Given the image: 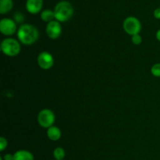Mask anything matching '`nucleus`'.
Returning <instances> with one entry per match:
<instances>
[{
  "label": "nucleus",
  "instance_id": "1",
  "mask_svg": "<svg viewBox=\"0 0 160 160\" xmlns=\"http://www.w3.org/2000/svg\"><path fill=\"white\" fill-rule=\"evenodd\" d=\"M17 35L20 43L25 45H31L38 39L39 31L34 25L24 23L19 27Z\"/></svg>",
  "mask_w": 160,
  "mask_h": 160
},
{
  "label": "nucleus",
  "instance_id": "2",
  "mask_svg": "<svg viewBox=\"0 0 160 160\" xmlns=\"http://www.w3.org/2000/svg\"><path fill=\"white\" fill-rule=\"evenodd\" d=\"M55 19L59 22H66L70 20L73 14V7L68 1L59 2L54 8Z\"/></svg>",
  "mask_w": 160,
  "mask_h": 160
},
{
  "label": "nucleus",
  "instance_id": "3",
  "mask_svg": "<svg viewBox=\"0 0 160 160\" xmlns=\"http://www.w3.org/2000/svg\"><path fill=\"white\" fill-rule=\"evenodd\" d=\"M2 52L9 57H14L20 54V42L12 38H6L3 39L0 45Z\"/></svg>",
  "mask_w": 160,
  "mask_h": 160
},
{
  "label": "nucleus",
  "instance_id": "4",
  "mask_svg": "<svg viewBox=\"0 0 160 160\" xmlns=\"http://www.w3.org/2000/svg\"><path fill=\"white\" fill-rule=\"evenodd\" d=\"M37 120L38 124L42 128L48 129L54 124L55 120H56V116L51 109H42L38 114Z\"/></svg>",
  "mask_w": 160,
  "mask_h": 160
},
{
  "label": "nucleus",
  "instance_id": "5",
  "mask_svg": "<svg viewBox=\"0 0 160 160\" xmlns=\"http://www.w3.org/2000/svg\"><path fill=\"white\" fill-rule=\"evenodd\" d=\"M123 28L127 34L133 36L140 33L142 30V24L137 17H128L123 20Z\"/></svg>",
  "mask_w": 160,
  "mask_h": 160
},
{
  "label": "nucleus",
  "instance_id": "6",
  "mask_svg": "<svg viewBox=\"0 0 160 160\" xmlns=\"http://www.w3.org/2000/svg\"><path fill=\"white\" fill-rule=\"evenodd\" d=\"M17 23L10 18H3L0 20V31L3 35L11 36L17 32Z\"/></svg>",
  "mask_w": 160,
  "mask_h": 160
},
{
  "label": "nucleus",
  "instance_id": "7",
  "mask_svg": "<svg viewBox=\"0 0 160 160\" xmlns=\"http://www.w3.org/2000/svg\"><path fill=\"white\" fill-rule=\"evenodd\" d=\"M38 65L42 70H49L54 65V58L48 52H42L38 56Z\"/></svg>",
  "mask_w": 160,
  "mask_h": 160
},
{
  "label": "nucleus",
  "instance_id": "8",
  "mask_svg": "<svg viewBox=\"0 0 160 160\" xmlns=\"http://www.w3.org/2000/svg\"><path fill=\"white\" fill-rule=\"evenodd\" d=\"M45 31H46V34L49 38H59L62 34V26L60 24V22L55 20L49 22V23H47Z\"/></svg>",
  "mask_w": 160,
  "mask_h": 160
},
{
  "label": "nucleus",
  "instance_id": "9",
  "mask_svg": "<svg viewBox=\"0 0 160 160\" xmlns=\"http://www.w3.org/2000/svg\"><path fill=\"white\" fill-rule=\"evenodd\" d=\"M43 6V0H27L26 9L31 14H37L41 12Z\"/></svg>",
  "mask_w": 160,
  "mask_h": 160
},
{
  "label": "nucleus",
  "instance_id": "10",
  "mask_svg": "<svg viewBox=\"0 0 160 160\" xmlns=\"http://www.w3.org/2000/svg\"><path fill=\"white\" fill-rule=\"evenodd\" d=\"M62 136V132L58 127L52 126L47 129V137L53 142L59 140Z\"/></svg>",
  "mask_w": 160,
  "mask_h": 160
},
{
  "label": "nucleus",
  "instance_id": "11",
  "mask_svg": "<svg viewBox=\"0 0 160 160\" xmlns=\"http://www.w3.org/2000/svg\"><path fill=\"white\" fill-rule=\"evenodd\" d=\"M14 160H34V156L28 150H18L13 154Z\"/></svg>",
  "mask_w": 160,
  "mask_h": 160
},
{
  "label": "nucleus",
  "instance_id": "12",
  "mask_svg": "<svg viewBox=\"0 0 160 160\" xmlns=\"http://www.w3.org/2000/svg\"><path fill=\"white\" fill-rule=\"evenodd\" d=\"M13 6L12 0H0V13L6 14L10 12Z\"/></svg>",
  "mask_w": 160,
  "mask_h": 160
},
{
  "label": "nucleus",
  "instance_id": "13",
  "mask_svg": "<svg viewBox=\"0 0 160 160\" xmlns=\"http://www.w3.org/2000/svg\"><path fill=\"white\" fill-rule=\"evenodd\" d=\"M41 19L43 21L49 23V22L52 21L55 19V13L54 10H51V9H44L41 13Z\"/></svg>",
  "mask_w": 160,
  "mask_h": 160
},
{
  "label": "nucleus",
  "instance_id": "14",
  "mask_svg": "<svg viewBox=\"0 0 160 160\" xmlns=\"http://www.w3.org/2000/svg\"><path fill=\"white\" fill-rule=\"evenodd\" d=\"M66 156L65 150L61 147H57L53 151V156L56 160H63Z\"/></svg>",
  "mask_w": 160,
  "mask_h": 160
},
{
  "label": "nucleus",
  "instance_id": "15",
  "mask_svg": "<svg viewBox=\"0 0 160 160\" xmlns=\"http://www.w3.org/2000/svg\"><path fill=\"white\" fill-rule=\"evenodd\" d=\"M151 73L156 78H160V62L154 64L152 67Z\"/></svg>",
  "mask_w": 160,
  "mask_h": 160
},
{
  "label": "nucleus",
  "instance_id": "16",
  "mask_svg": "<svg viewBox=\"0 0 160 160\" xmlns=\"http://www.w3.org/2000/svg\"><path fill=\"white\" fill-rule=\"evenodd\" d=\"M131 41H132L133 44L135 45H139L142 44V38L139 34H134V35L131 36Z\"/></svg>",
  "mask_w": 160,
  "mask_h": 160
},
{
  "label": "nucleus",
  "instance_id": "17",
  "mask_svg": "<svg viewBox=\"0 0 160 160\" xmlns=\"http://www.w3.org/2000/svg\"><path fill=\"white\" fill-rule=\"evenodd\" d=\"M24 20V17H23V14L20 12H17L15 14H14V21L16 23H21Z\"/></svg>",
  "mask_w": 160,
  "mask_h": 160
},
{
  "label": "nucleus",
  "instance_id": "18",
  "mask_svg": "<svg viewBox=\"0 0 160 160\" xmlns=\"http://www.w3.org/2000/svg\"><path fill=\"white\" fill-rule=\"evenodd\" d=\"M8 145V142L4 137H1L0 138V151L3 152L6 148L7 147Z\"/></svg>",
  "mask_w": 160,
  "mask_h": 160
},
{
  "label": "nucleus",
  "instance_id": "19",
  "mask_svg": "<svg viewBox=\"0 0 160 160\" xmlns=\"http://www.w3.org/2000/svg\"><path fill=\"white\" fill-rule=\"evenodd\" d=\"M3 160H14V156L10 153H7L3 156Z\"/></svg>",
  "mask_w": 160,
  "mask_h": 160
},
{
  "label": "nucleus",
  "instance_id": "20",
  "mask_svg": "<svg viewBox=\"0 0 160 160\" xmlns=\"http://www.w3.org/2000/svg\"><path fill=\"white\" fill-rule=\"evenodd\" d=\"M153 15H154L155 18L160 20V7L155 9L154 12H153Z\"/></svg>",
  "mask_w": 160,
  "mask_h": 160
},
{
  "label": "nucleus",
  "instance_id": "21",
  "mask_svg": "<svg viewBox=\"0 0 160 160\" xmlns=\"http://www.w3.org/2000/svg\"><path fill=\"white\" fill-rule=\"evenodd\" d=\"M156 39H157L159 42H160V29H159L157 31H156Z\"/></svg>",
  "mask_w": 160,
  "mask_h": 160
}]
</instances>
